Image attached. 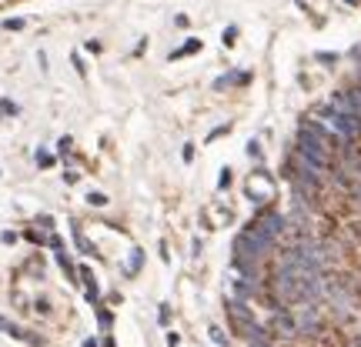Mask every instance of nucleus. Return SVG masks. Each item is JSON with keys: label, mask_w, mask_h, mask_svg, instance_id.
Instances as JSON below:
<instances>
[{"label": "nucleus", "mask_w": 361, "mask_h": 347, "mask_svg": "<svg viewBox=\"0 0 361 347\" xmlns=\"http://www.w3.org/2000/svg\"><path fill=\"white\" fill-rule=\"evenodd\" d=\"M71 61H74V67H77V74H87V67H84V61H80V57H77V54H74V57H71Z\"/></svg>", "instance_id": "obj_12"}, {"label": "nucleus", "mask_w": 361, "mask_h": 347, "mask_svg": "<svg viewBox=\"0 0 361 347\" xmlns=\"http://www.w3.org/2000/svg\"><path fill=\"white\" fill-rule=\"evenodd\" d=\"M211 337H214L218 344H227V341H225V334H221V327H211Z\"/></svg>", "instance_id": "obj_10"}, {"label": "nucleus", "mask_w": 361, "mask_h": 347, "mask_svg": "<svg viewBox=\"0 0 361 347\" xmlns=\"http://www.w3.org/2000/svg\"><path fill=\"white\" fill-rule=\"evenodd\" d=\"M351 97V104H355V114H358V121H361V87H355V91L348 94Z\"/></svg>", "instance_id": "obj_7"}, {"label": "nucleus", "mask_w": 361, "mask_h": 347, "mask_svg": "<svg viewBox=\"0 0 361 347\" xmlns=\"http://www.w3.org/2000/svg\"><path fill=\"white\" fill-rule=\"evenodd\" d=\"M271 327L281 334V337H291V334H298V320H295L291 314H285V311H278L274 320H271Z\"/></svg>", "instance_id": "obj_2"}, {"label": "nucleus", "mask_w": 361, "mask_h": 347, "mask_svg": "<svg viewBox=\"0 0 361 347\" xmlns=\"http://www.w3.org/2000/svg\"><path fill=\"white\" fill-rule=\"evenodd\" d=\"M348 191H351V197H355V200H358V204H361V184L355 181V184H351V187H348Z\"/></svg>", "instance_id": "obj_11"}, {"label": "nucleus", "mask_w": 361, "mask_h": 347, "mask_svg": "<svg viewBox=\"0 0 361 347\" xmlns=\"http://www.w3.org/2000/svg\"><path fill=\"white\" fill-rule=\"evenodd\" d=\"M194 50H201V40H197V37H191L187 44H184V47H178V50L171 54V61H178V57H187V54H194Z\"/></svg>", "instance_id": "obj_3"}, {"label": "nucleus", "mask_w": 361, "mask_h": 347, "mask_svg": "<svg viewBox=\"0 0 361 347\" xmlns=\"http://www.w3.org/2000/svg\"><path fill=\"white\" fill-rule=\"evenodd\" d=\"M87 204H94V207H104L107 197L104 194H87Z\"/></svg>", "instance_id": "obj_9"}, {"label": "nucleus", "mask_w": 361, "mask_h": 347, "mask_svg": "<svg viewBox=\"0 0 361 347\" xmlns=\"http://www.w3.org/2000/svg\"><path fill=\"white\" fill-rule=\"evenodd\" d=\"M248 80V74H227V77H221L218 80V87H227V84H244Z\"/></svg>", "instance_id": "obj_6"}, {"label": "nucleus", "mask_w": 361, "mask_h": 347, "mask_svg": "<svg viewBox=\"0 0 361 347\" xmlns=\"http://www.w3.org/2000/svg\"><path fill=\"white\" fill-rule=\"evenodd\" d=\"M74 241H77V247H80V251H84V254L97 257V247H94V244H90L87 237H84V234H80V230H77V227H74Z\"/></svg>", "instance_id": "obj_4"}, {"label": "nucleus", "mask_w": 361, "mask_h": 347, "mask_svg": "<svg viewBox=\"0 0 361 347\" xmlns=\"http://www.w3.org/2000/svg\"><path fill=\"white\" fill-rule=\"evenodd\" d=\"M244 194L257 200V204H264V200H274V181H271L264 170H255L248 181H244Z\"/></svg>", "instance_id": "obj_1"}, {"label": "nucleus", "mask_w": 361, "mask_h": 347, "mask_svg": "<svg viewBox=\"0 0 361 347\" xmlns=\"http://www.w3.org/2000/svg\"><path fill=\"white\" fill-rule=\"evenodd\" d=\"M20 114V107L14 101H0V117H17Z\"/></svg>", "instance_id": "obj_5"}, {"label": "nucleus", "mask_w": 361, "mask_h": 347, "mask_svg": "<svg viewBox=\"0 0 361 347\" xmlns=\"http://www.w3.org/2000/svg\"><path fill=\"white\" fill-rule=\"evenodd\" d=\"M355 170H358V174H361V161H355Z\"/></svg>", "instance_id": "obj_13"}, {"label": "nucleus", "mask_w": 361, "mask_h": 347, "mask_svg": "<svg viewBox=\"0 0 361 347\" xmlns=\"http://www.w3.org/2000/svg\"><path fill=\"white\" fill-rule=\"evenodd\" d=\"M3 27H7V31H20L24 20H20V17H10V20H3Z\"/></svg>", "instance_id": "obj_8"}]
</instances>
